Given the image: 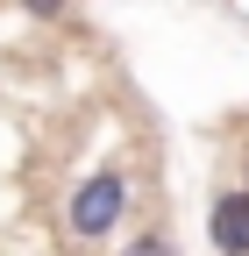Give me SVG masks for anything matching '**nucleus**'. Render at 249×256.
<instances>
[{
  "label": "nucleus",
  "mask_w": 249,
  "mask_h": 256,
  "mask_svg": "<svg viewBox=\"0 0 249 256\" xmlns=\"http://www.w3.org/2000/svg\"><path fill=\"white\" fill-rule=\"evenodd\" d=\"M128 206H136L128 164H121V156H107L100 171H86V178L72 185V200H64V235H72L78 249H100L121 220H128Z\"/></svg>",
  "instance_id": "nucleus-1"
},
{
  "label": "nucleus",
  "mask_w": 249,
  "mask_h": 256,
  "mask_svg": "<svg viewBox=\"0 0 249 256\" xmlns=\"http://www.w3.org/2000/svg\"><path fill=\"white\" fill-rule=\"evenodd\" d=\"M206 249L214 256H249V185H221L206 200Z\"/></svg>",
  "instance_id": "nucleus-2"
},
{
  "label": "nucleus",
  "mask_w": 249,
  "mask_h": 256,
  "mask_svg": "<svg viewBox=\"0 0 249 256\" xmlns=\"http://www.w3.org/2000/svg\"><path fill=\"white\" fill-rule=\"evenodd\" d=\"M121 256H185V249H178L171 228H142V235H128V249H121Z\"/></svg>",
  "instance_id": "nucleus-3"
}]
</instances>
